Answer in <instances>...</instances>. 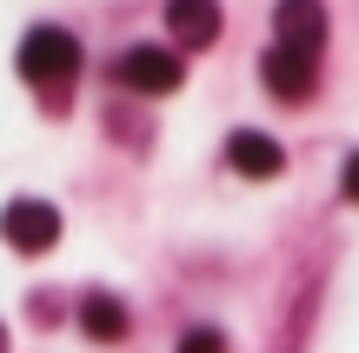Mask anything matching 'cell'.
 <instances>
[{"mask_svg": "<svg viewBox=\"0 0 359 353\" xmlns=\"http://www.w3.org/2000/svg\"><path fill=\"white\" fill-rule=\"evenodd\" d=\"M167 34L180 53L213 47L219 40V0H167Z\"/></svg>", "mask_w": 359, "mask_h": 353, "instance_id": "obj_6", "label": "cell"}, {"mask_svg": "<svg viewBox=\"0 0 359 353\" xmlns=\"http://www.w3.org/2000/svg\"><path fill=\"white\" fill-rule=\"evenodd\" d=\"M0 234H7L13 253H47L53 240H60V213H53L47 200H13V207L0 213Z\"/></svg>", "mask_w": 359, "mask_h": 353, "instance_id": "obj_3", "label": "cell"}, {"mask_svg": "<svg viewBox=\"0 0 359 353\" xmlns=\"http://www.w3.org/2000/svg\"><path fill=\"white\" fill-rule=\"evenodd\" d=\"M259 80H266V93H280V100H306V93L320 87V60H306V53H293V47H273L266 60H259Z\"/></svg>", "mask_w": 359, "mask_h": 353, "instance_id": "obj_5", "label": "cell"}, {"mask_svg": "<svg viewBox=\"0 0 359 353\" xmlns=\"http://www.w3.org/2000/svg\"><path fill=\"white\" fill-rule=\"evenodd\" d=\"M226 167H233V173H246V180H273V173L286 167V154H280V140H273V133L240 127V133L226 140Z\"/></svg>", "mask_w": 359, "mask_h": 353, "instance_id": "obj_7", "label": "cell"}, {"mask_svg": "<svg viewBox=\"0 0 359 353\" xmlns=\"http://www.w3.org/2000/svg\"><path fill=\"white\" fill-rule=\"evenodd\" d=\"M0 353H7V327H0Z\"/></svg>", "mask_w": 359, "mask_h": 353, "instance_id": "obj_11", "label": "cell"}, {"mask_svg": "<svg viewBox=\"0 0 359 353\" xmlns=\"http://www.w3.org/2000/svg\"><path fill=\"white\" fill-rule=\"evenodd\" d=\"M80 74V40L67 27H34L20 40V80L27 87H67Z\"/></svg>", "mask_w": 359, "mask_h": 353, "instance_id": "obj_1", "label": "cell"}, {"mask_svg": "<svg viewBox=\"0 0 359 353\" xmlns=\"http://www.w3.org/2000/svg\"><path fill=\"white\" fill-rule=\"evenodd\" d=\"M180 353H226V333L219 327H187L180 333Z\"/></svg>", "mask_w": 359, "mask_h": 353, "instance_id": "obj_9", "label": "cell"}, {"mask_svg": "<svg viewBox=\"0 0 359 353\" xmlns=\"http://www.w3.org/2000/svg\"><path fill=\"white\" fill-rule=\"evenodd\" d=\"M339 194H346V200H359V154L346 160V167H339Z\"/></svg>", "mask_w": 359, "mask_h": 353, "instance_id": "obj_10", "label": "cell"}, {"mask_svg": "<svg viewBox=\"0 0 359 353\" xmlns=\"http://www.w3.org/2000/svg\"><path fill=\"white\" fill-rule=\"evenodd\" d=\"M80 327H87L93 340H120V333H127V307H120L114 293H87V300H80Z\"/></svg>", "mask_w": 359, "mask_h": 353, "instance_id": "obj_8", "label": "cell"}, {"mask_svg": "<svg viewBox=\"0 0 359 353\" xmlns=\"http://www.w3.org/2000/svg\"><path fill=\"white\" fill-rule=\"evenodd\" d=\"M180 74H187V60L167 53V47H127V53H120V67H114V80H120V87H133V93H173Z\"/></svg>", "mask_w": 359, "mask_h": 353, "instance_id": "obj_2", "label": "cell"}, {"mask_svg": "<svg viewBox=\"0 0 359 353\" xmlns=\"http://www.w3.org/2000/svg\"><path fill=\"white\" fill-rule=\"evenodd\" d=\"M273 34H280V47L320 60V47H326V7H320V0H280V7H273Z\"/></svg>", "mask_w": 359, "mask_h": 353, "instance_id": "obj_4", "label": "cell"}]
</instances>
